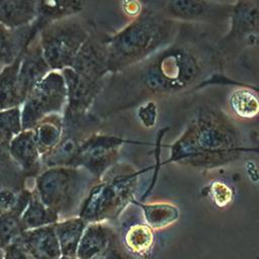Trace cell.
<instances>
[{
    "instance_id": "cell-17",
    "label": "cell",
    "mask_w": 259,
    "mask_h": 259,
    "mask_svg": "<svg viewBox=\"0 0 259 259\" xmlns=\"http://www.w3.org/2000/svg\"><path fill=\"white\" fill-rule=\"evenodd\" d=\"M113 234L102 222L88 223L81 237L76 257L92 259L104 252L112 244Z\"/></svg>"
},
{
    "instance_id": "cell-32",
    "label": "cell",
    "mask_w": 259,
    "mask_h": 259,
    "mask_svg": "<svg viewBox=\"0 0 259 259\" xmlns=\"http://www.w3.org/2000/svg\"><path fill=\"white\" fill-rule=\"evenodd\" d=\"M92 259H125V258L122 256L121 252L117 248L113 247L111 244L104 252H102L101 254L97 255Z\"/></svg>"
},
{
    "instance_id": "cell-6",
    "label": "cell",
    "mask_w": 259,
    "mask_h": 259,
    "mask_svg": "<svg viewBox=\"0 0 259 259\" xmlns=\"http://www.w3.org/2000/svg\"><path fill=\"white\" fill-rule=\"evenodd\" d=\"M79 178L76 167H48L36 178L35 193L60 215L72 206L79 188Z\"/></svg>"
},
{
    "instance_id": "cell-33",
    "label": "cell",
    "mask_w": 259,
    "mask_h": 259,
    "mask_svg": "<svg viewBox=\"0 0 259 259\" xmlns=\"http://www.w3.org/2000/svg\"><path fill=\"white\" fill-rule=\"evenodd\" d=\"M59 259H78L76 256H65V255H62Z\"/></svg>"
},
{
    "instance_id": "cell-2",
    "label": "cell",
    "mask_w": 259,
    "mask_h": 259,
    "mask_svg": "<svg viewBox=\"0 0 259 259\" xmlns=\"http://www.w3.org/2000/svg\"><path fill=\"white\" fill-rule=\"evenodd\" d=\"M209 49L187 41L172 42L147 60L138 79L142 93L161 96L195 87L210 69Z\"/></svg>"
},
{
    "instance_id": "cell-31",
    "label": "cell",
    "mask_w": 259,
    "mask_h": 259,
    "mask_svg": "<svg viewBox=\"0 0 259 259\" xmlns=\"http://www.w3.org/2000/svg\"><path fill=\"white\" fill-rule=\"evenodd\" d=\"M121 8L123 13L132 20L139 17L144 11L141 0H122Z\"/></svg>"
},
{
    "instance_id": "cell-14",
    "label": "cell",
    "mask_w": 259,
    "mask_h": 259,
    "mask_svg": "<svg viewBox=\"0 0 259 259\" xmlns=\"http://www.w3.org/2000/svg\"><path fill=\"white\" fill-rule=\"evenodd\" d=\"M38 31L36 20L30 25L19 28H9L0 24V67L9 65L20 57Z\"/></svg>"
},
{
    "instance_id": "cell-35",
    "label": "cell",
    "mask_w": 259,
    "mask_h": 259,
    "mask_svg": "<svg viewBox=\"0 0 259 259\" xmlns=\"http://www.w3.org/2000/svg\"><path fill=\"white\" fill-rule=\"evenodd\" d=\"M0 69H1V67H0Z\"/></svg>"
},
{
    "instance_id": "cell-5",
    "label": "cell",
    "mask_w": 259,
    "mask_h": 259,
    "mask_svg": "<svg viewBox=\"0 0 259 259\" xmlns=\"http://www.w3.org/2000/svg\"><path fill=\"white\" fill-rule=\"evenodd\" d=\"M67 104V90L60 71H51L28 93L21 109L22 130H32L45 117L60 113Z\"/></svg>"
},
{
    "instance_id": "cell-28",
    "label": "cell",
    "mask_w": 259,
    "mask_h": 259,
    "mask_svg": "<svg viewBox=\"0 0 259 259\" xmlns=\"http://www.w3.org/2000/svg\"><path fill=\"white\" fill-rule=\"evenodd\" d=\"M22 131L20 106L0 110V146L8 147L11 140Z\"/></svg>"
},
{
    "instance_id": "cell-16",
    "label": "cell",
    "mask_w": 259,
    "mask_h": 259,
    "mask_svg": "<svg viewBox=\"0 0 259 259\" xmlns=\"http://www.w3.org/2000/svg\"><path fill=\"white\" fill-rule=\"evenodd\" d=\"M7 148L12 159L22 170L32 172L38 169L41 155L37 149L32 130L20 132L11 140Z\"/></svg>"
},
{
    "instance_id": "cell-15",
    "label": "cell",
    "mask_w": 259,
    "mask_h": 259,
    "mask_svg": "<svg viewBox=\"0 0 259 259\" xmlns=\"http://www.w3.org/2000/svg\"><path fill=\"white\" fill-rule=\"evenodd\" d=\"M18 242L33 259H59L62 256L55 225L24 231Z\"/></svg>"
},
{
    "instance_id": "cell-7",
    "label": "cell",
    "mask_w": 259,
    "mask_h": 259,
    "mask_svg": "<svg viewBox=\"0 0 259 259\" xmlns=\"http://www.w3.org/2000/svg\"><path fill=\"white\" fill-rule=\"evenodd\" d=\"M136 175H119L95 185L85 197L79 217L87 223L101 222L117 211L130 195Z\"/></svg>"
},
{
    "instance_id": "cell-27",
    "label": "cell",
    "mask_w": 259,
    "mask_h": 259,
    "mask_svg": "<svg viewBox=\"0 0 259 259\" xmlns=\"http://www.w3.org/2000/svg\"><path fill=\"white\" fill-rule=\"evenodd\" d=\"M21 212L18 210H7L0 214V248L6 249L13 243H16L23 229L20 221Z\"/></svg>"
},
{
    "instance_id": "cell-19",
    "label": "cell",
    "mask_w": 259,
    "mask_h": 259,
    "mask_svg": "<svg viewBox=\"0 0 259 259\" xmlns=\"http://www.w3.org/2000/svg\"><path fill=\"white\" fill-rule=\"evenodd\" d=\"M87 0H37V23L39 29L46 24L74 17L80 13Z\"/></svg>"
},
{
    "instance_id": "cell-26",
    "label": "cell",
    "mask_w": 259,
    "mask_h": 259,
    "mask_svg": "<svg viewBox=\"0 0 259 259\" xmlns=\"http://www.w3.org/2000/svg\"><path fill=\"white\" fill-rule=\"evenodd\" d=\"M147 225L152 229H161L175 222L178 218V210L169 203H151L141 205Z\"/></svg>"
},
{
    "instance_id": "cell-3",
    "label": "cell",
    "mask_w": 259,
    "mask_h": 259,
    "mask_svg": "<svg viewBox=\"0 0 259 259\" xmlns=\"http://www.w3.org/2000/svg\"><path fill=\"white\" fill-rule=\"evenodd\" d=\"M178 30L176 20L144 9L125 27L106 39L109 73H118L168 47Z\"/></svg>"
},
{
    "instance_id": "cell-8",
    "label": "cell",
    "mask_w": 259,
    "mask_h": 259,
    "mask_svg": "<svg viewBox=\"0 0 259 259\" xmlns=\"http://www.w3.org/2000/svg\"><path fill=\"white\" fill-rule=\"evenodd\" d=\"M124 141L116 136L92 134L82 140L72 167H83L99 177L115 161Z\"/></svg>"
},
{
    "instance_id": "cell-12",
    "label": "cell",
    "mask_w": 259,
    "mask_h": 259,
    "mask_svg": "<svg viewBox=\"0 0 259 259\" xmlns=\"http://www.w3.org/2000/svg\"><path fill=\"white\" fill-rule=\"evenodd\" d=\"M71 68L83 77L103 81L104 76L109 73L106 40H100L90 34L77 54Z\"/></svg>"
},
{
    "instance_id": "cell-18",
    "label": "cell",
    "mask_w": 259,
    "mask_h": 259,
    "mask_svg": "<svg viewBox=\"0 0 259 259\" xmlns=\"http://www.w3.org/2000/svg\"><path fill=\"white\" fill-rule=\"evenodd\" d=\"M37 19V0H0V24L19 28Z\"/></svg>"
},
{
    "instance_id": "cell-36",
    "label": "cell",
    "mask_w": 259,
    "mask_h": 259,
    "mask_svg": "<svg viewBox=\"0 0 259 259\" xmlns=\"http://www.w3.org/2000/svg\"><path fill=\"white\" fill-rule=\"evenodd\" d=\"M258 44H259V42H258Z\"/></svg>"
},
{
    "instance_id": "cell-21",
    "label": "cell",
    "mask_w": 259,
    "mask_h": 259,
    "mask_svg": "<svg viewBox=\"0 0 259 259\" xmlns=\"http://www.w3.org/2000/svg\"><path fill=\"white\" fill-rule=\"evenodd\" d=\"M231 114L242 121H253L259 117V94L247 87L233 90L227 100Z\"/></svg>"
},
{
    "instance_id": "cell-13",
    "label": "cell",
    "mask_w": 259,
    "mask_h": 259,
    "mask_svg": "<svg viewBox=\"0 0 259 259\" xmlns=\"http://www.w3.org/2000/svg\"><path fill=\"white\" fill-rule=\"evenodd\" d=\"M232 6L208 0H167L166 16L174 20H208L229 16Z\"/></svg>"
},
{
    "instance_id": "cell-1",
    "label": "cell",
    "mask_w": 259,
    "mask_h": 259,
    "mask_svg": "<svg viewBox=\"0 0 259 259\" xmlns=\"http://www.w3.org/2000/svg\"><path fill=\"white\" fill-rule=\"evenodd\" d=\"M243 150L237 127L220 109L204 105L172 145L170 161L195 167H217L237 159Z\"/></svg>"
},
{
    "instance_id": "cell-29",
    "label": "cell",
    "mask_w": 259,
    "mask_h": 259,
    "mask_svg": "<svg viewBox=\"0 0 259 259\" xmlns=\"http://www.w3.org/2000/svg\"><path fill=\"white\" fill-rule=\"evenodd\" d=\"M211 190L213 200H215V203H218L219 205H225L231 200L232 192L226 184L217 181L212 184Z\"/></svg>"
},
{
    "instance_id": "cell-22",
    "label": "cell",
    "mask_w": 259,
    "mask_h": 259,
    "mask_svg": "<svg viewBox=\"0 0 259 259\" xmlns=\"http://www.w3.org/2000/svg\"><path fill=\"white\" fill-rule=\"evenodd\" d=\"M87 224L79 215L59 220L55 224V231L62 255L76 256L81 237Z\"/></svg>"
},
{
    "instance_id": "cell-9",
    "label": "cell",
    "mask_w": 259,
    "mask_h": 259,
    "mask_svg": "<svg viewBox=\"0 0 259 259\" xmlns=\"http://www.w3.org/2000/svg\"><path fill=\"white\" fill-rule=\"evenodd\" d=\"M67 90L65 121H79L101 91L103 81H95L81 76L72 68L61 71Z\"/></svg>"
},
{
    "instance_id": "cell-25",
    "label": "cell",
    "mask_w": 259,
    "mask_h": 259,
    "mask_svg": "<svg viewBox=\"0 0 259 259\" xmlns=\"http://www.w3.org/2000/svg\"><path fill=\"white\" fill-rule=\"evenodd\" d=\"M124 245L136 255L142 256L149 253L154 245L153 229L145 224L131 226L124 234Z\"/></svg>"
},
{
    "instance_id": "cell-4",
    "label": "cell",
    "mask_w": 259,
    "mask_h": 259,
    "mask_svg": "<svg viewBox=\"0 0 259 259\" xmlns=\"http://www.w3.org/2000/svg\"><path fill=\"white\" fill-rule=\"evenodd\" d=\"M90 36L88 29L75 17L42 26L38 40L44 57L52 71L71 68L77 54Z\"/></svg>"
},
{
    "instance_id": "cell-30",
    "label": "cell",
    "mask_w": 259,
    "mask_h": 259,
    "mask_svg": "<svg viewBox=\"0 0 259 259\" xmlns=\"http://www.w3.org/2000/svg\"><path fill=\"white\" fill-rule=\"evenodd\" d=\"M3 259H33V257L17 241L4 249Z\"/></svg>"
},
{
    "instance_id": "cell-34",
    "label": "cell",
    "mask_w": 259,
    "mask_h": 259,
    "mask_svg": "<svg viewBox=\"0 0 259 259\" xmlns=\"http://www.w3.org/2000/svg\"><path fill=\"white\" fill-rule=\"evenodd\" d=\"M3 255H4V250L0 248V259H3Z\"/></svg>"
},
{
    "instance_id": "cell-10",
    "label": "cell",
    "mask_w": 259,
    "mask_h": 259,
    "mask_svg": "<svg viewBox=\"0 0 259 259\" xmlns=\"http://www.w3.org/2000/svg\"><path fill=\"white\" fill-rule=\"evenodd\" d=\"M230 30L222 38L221 48L259 34V0H239L232 5Z\"/></svg>"
},
{
    "instance_id": "cell-11",
    "label": "cell",
    "mask_w": 259,
    "mask_h": 259,
    "mask_svg": "<svg viewBox=\"0 0 259 259\" xmlns=\"http://www.w3.org/2000/svg\"><path fill=\"white\" fill-rule=\"evenodd\" d=\"M51 71L52 70L44 57L37 33L25 48L20 59L17 80L22 102L32 88Z\"/></svg>"
},
{
    "instance_id": "cell-24",
    "label": "cell",
    "mask_w": 259,
    "mask_h": 259,
    "mask_svg": "<svg viewBox=\"0 0 259 259\" xmlns=\"http://www.w3.org/2000/svg\"><path fill=\"white\" fill-rule=\"evenodd\" d=\"M21 56L0 69V110L18 107L23 103L17 80Z\"/></svg>"
},
{
    "instance_id": "cell-23",
    "label": "cell",
    "mask_w": 259,
    "mask_h": 259,
    "mask_svg": "<svg viewBox=\"0 0 259 259\" xmlns=\"http://www.w3.org/2000/svg\"><path fill=\"white\" fill-rule=\"evenodd\" d=\"M20 221L23 231H29L55 225L59 221V214L47 206L34 192L21 211Z\"/></svg>"
},
{
    "instance_id": "cell-20",
    "label": "cell",
    "mask_w": 259,
    "mask_h": 259,
    "mask_svg": "<svg viewBox=\"0 0 259 259\" xmlns=\"http://www.w3.org/2000/svg\"><path fill=\"white\" fill-rule=\"evenodd\" d=\"M32 131L37 149L42 157L53 151L61 142L65 132L64 117L60 113L51 114L41 119Z\"/></svg>"
}]
</instances>
